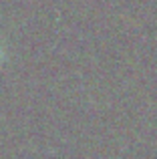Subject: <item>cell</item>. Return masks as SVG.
I'll return each mask as SVG.
<instances>
[{"label": "cell", "instance_id": "6da1fadb", "mask_svg": "<svg viewBox=\"0 0 157 159\" xmlns=\"http://www.w3.org/2000/svg\"><path fill=\"white\" fill-rule=\"evenodd\" d=\"M0 54H2V51H0Z\"/></svg>", "mask_w": 157, "mask_h": 159}]
</instances>
